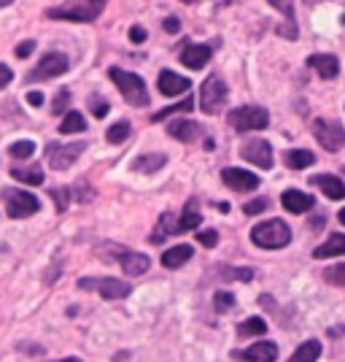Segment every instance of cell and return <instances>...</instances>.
<instances>
[{"mask_svg":"<svg viewBox=\"0 0 345 362\" xmlns=\"http://www.w3.org/2000/svg\"><path fill=\"white\" fill-rule=\"evenodd\" d=\"M310 187H318L329 200H343L345 197V184L337 176L321 173V176H310Z\"/></svg>","mask_w":345,"mask_h":362,"instance_id":"cell-15","label":"cell"},{"mask_svg":"<svg viewBox=\"0 0 345 362\" xmlns=\"http://www.w3.org/2000/svg\"><path fill=\"white\" fill-rule=\"evenodd\" d=\"M103 0H84V3H60V6H49L46 16L52 19H71V22H92L103 14Z\"/></svg>","mask_w":345,"mask_h":362,"instance_id":"cell-2","label":"cell"},{"mask_svg":"<svg viewBox=\"0 0 345 362\" xmlns=\"http://www.w3.org/2000/svg\"><path fill=\"white\" fill-rule=\"evenodd\" d=\"M165 154H159V151H157V154H143V157H138L135 163H133V168H135L138 173H157V170H159V168L165 165Z\"/></svg>","mask_w":345,"mask_h":362,"instance_id":"cell-25","label":"cell"},{"mask_svg":"<svg viewBox=\"0 0 345 362\" xmlns=\"http://www.w3.org/2000/svg\"><path fill=\"white\" fill-rule=\"evenodd\" d=\"M108 111H111V106L105 103L103 98H92V114H95V117H100V119H103Z\"/></svg>","mask_w":345,"mask_h":362,"instance_id":"cell-39","label":"cell"},{"mask_svg":"<svg viewBox=\"0 0 345 362\" xmlns=\"http://www.w3.org/2000/svg\"><path fill=\"white\" fill-rule=\"evenodd\" d=\"M192 108H195V100L189 98V100H183V103H173V106H167V108H162V111H157L151 119L162 122L165 117H170V114H178V111H192Z\"/></svg>","mask_w":345,"mask_h":362,"instance_id":"cell-32","label":"cell"},{"mask_svg":"<svg viewBox=\"0 0 345 362\" xmlns=\"http://www.w3.org/2000/svg\"><path fill=\"white\" fill-rule=\"evenodd\" d=\"M213 305H216V311H229V308L235 305V298H232L229 292H216V298H213Z\"/></svg>","mask_w":345,"mask_h":362,"instance_id":"cell-36","label":"cell"},{"mask_svg":"<svg viewBox=\"0 0 345 362\" xmlns=\"http://www.w3.org/2000/svg\"><path fill=\"white\" fill-rule=\"evenodd\" d=\"M167 133L173 138H178V141H183V144H189V141H195L197 136H200V124L192 119H173L170 124H167Z\"/></svg>","mask_w":345,"mask_h":362,"instance_id":"cell-20","label":"cell"},{"mask_svg":"<svg viewBox=\"0 0 345 362\" xmlns=\"http://www.w3.org/2000/svg\"><path fill=\"white\" fill-rule=\"evenodd\" d=\"M278 33L286 35V38H291V41L297 38V28H294V22H289V25H284V28H278Z\"/></svg>","mask_w":345,"mask_h":362,"instance_id":"cell-44","label":"cell"},{"mask_svg":"<svg viewBox=\"0 0 345 362\" xmlns=\"http://www.w3.org/2000/svg\"><path fill=\"white\" fill-rule=\"evenodd\" d=\"M119 262H121V271L127 273V276H140V273H146L151 268L149 257L140 255V252H119Z\"/></svg>","mask_w":345,"mask_h":362,"instance_id":"cell-17","label":"cell"},{"mask_svg":"<svg viewBox=\"0 0 345 362\" xmlns=\"http://www.w3.org/2000/svg\"><path fill=\"white\" fill-rule=\"evenodd\" d=\"M3 200H6V214L11 219H28L41 209L38 197L30 195V192H22V189H6Z\"/></svg>","mask_w":345,"mask_h":362,"instance_id":"cell-5","label":"cell"},{"mask_svg":"<svg viewBox=\"0 0 345 362\" xmlns=\"http://www.w3.org/2000/svg\"><path fill=\"white\" fill-rule=\"evenodd\" d=\"M210 54H213V49H210V46L189 44L183 52H181V62H183L189 71H200V68H205V65H208Z\"/></svg>","mask_w":345,"mask_h":362,"instance_id":"cell-14","label":"cell"},{"mask_svg":"<svg viewBox=\"0 0 345 362\" xmlns=\"http://www.w3.org/2000/svg\"><path fill=\"white\" fill-rule=\"evenodd\" d=\"M324 279H327L329 284H334V287H345V262L327 268V271H324Z\"/></svg>","mask_w":345,"mask_h":362,"instance_id":"cell-34","label":"cell"},{"mask_svg":"<svg viewBox=\"0 0 345 362\" xmlns=\"http://www.w3.org/2000/svg\"><path fill=\"white\" fill-rule=\"evenodd\" d=\"M337 219H340V225H345V209L340 214H337Z\"/></svg>","mask_w":345,"mask_h":362,"instance_id":"cell-47","label":"cell"},{"mask_svg":"<svg viewBox=\"0 0 345 362\" xmlns=\"http://www.w3.org/2000/svg\"><path fill=\"white\" fill-rule=\"evenodd\" d=\"M197 241L210 249V246L219 243V233H216V230H202V233H197Z\"/></svg>","mask_w":345,"mask_h":362,"instance_id":"cell-38","label":"cell"},{"mask_svg":"<svg viewBox=\"0 0 345 362\" xmlns=\"http://www.w3.org/2000/svg\"><path fill=\"white\" fill-rule=\"evenodd\" d=\"M3 6H8V0H0V8H3Z\"/></svg>","mask_w":345,"mask_h":362,"instance_id":"cell-48","label":"cell"},{"mask_svg":"<svg viewBox=\"0 0 345 362\" xmlns=\"http://www.w3.org/2000/svg\"><path fill=\"white\" fill-rule=\"evenodd\" d=\"M165 30L167 33H178L181 30V22L176 19V16H170V19H165Z\"/></svg>","mask_w":345,"mask_h":362,"instance_id":"cell-45","label":"cell"},{"mask_svg":"<svg viewBox=\"0 0 345 362\" xmlns=\"http://www.w3.org/2000/svg\"><path fill=\"white\" fill-rule=\"evenodd\" d=\"M321 357V341H305L291 357L289 362H315Z\"/></svg>","mask_w":345,"mask_h":362,"instance_id":"cell-26","label":"cell"},{"mask_svg":"<svg viewBox=\"0 0 345 362\" xmlns=\"http://www.w3.org/2000/svg\"><path fill=\"white\" fill-rule=\"evenodd\" d=\"M11 176L22 184H30V187H41L44 184V170L41 168H11Z\"/></svg>","mask_w":345,"mask_h":362,"instance_id":"cell-27","label":"cell"},{"mask_svg":"<svg viewBox=\"0 0 345 362\" xmlns=\"http://www.w3.org/2000/svg\"><path fill=\"white\" fill-rule=\"evenodd\" d=\"M267 206H270V200H267V197H256V200H251V203H246V206H243V211L248 214V216H256V214L267 211Z\"/></svg>","mask_w":345,"mask_h":362,"instance_id":"cell-35","label":"cell"},{"mask_svg":"<svg viewBox=\"0 0 345 362\" xmlns=\"http://www.w3.org/2000/svg\"><path fill=\"white\" fill-rule=\"evenodd\" d=\"M235 357L246 362H275L278 360V346L272 341H256L254 346H248L246 351H235Z\"/></svg>","mask_w":345,"mask_h":362,"instance_id":"cell-13","label":"cell"},{"mask_svg":"<svg viewBox=\"0 0 345 362\" xmlns=\"http://www.w3.org/2000/svg\"><path fill=\"white\" fill-rule=\"evenodd\" d=\"M308 65H310L321 78H334V76L340 74V62H337L334 54H310V57H308Z\"/></svg>","mask_w":345,"mask_h":362,"instance_id":"cell-19","label":"cell"},{"mask_svg":"<svg viewBox=\"0 0 345 362\" xmlns=\"http://www.w3.org/2000/svg\"><path fill=\"white\" fill-rule=\"evenodd\" d=\"M334 255H345V233H334L321 246L313 249L315 259H327V257H334Z\"/></svg>","mask_w":345,"mask_h":362,"instance_id":"cell-22","label":"cell"},{"mask_svg":"<svg viewBox=\"0 0 345 362\" xmlns=\"http://www.w3.org/2000/svg\"><path fill=\"white\" fill-rule=\"evenodd\" d=\"M49 192H52L54 203H57V211H65V209H68V203H71V192H68V189H62V187L49 189Z\"/></svg>","mask_w":345,"mask_h":362,"instance_id":"cell-37","label":"cell"},{"mask_svg":"<svg viewBox=\"0 0 345 362\" xmlns=\"http://www.w3.org/2000/svg\"><path fill=\"white\" fill-rule=\"evenodd\" d=\"M222 181H224L229 189H238V192H248L259 187V176L251 170H243V168H224L222 170Z\"/></svg>","mask_w":345,"mask_h":362,"instance_id":"cell-11","label":"cell"},{"mask_svg":"<svg viewBox=\"0 0 345 362\" xmlns=\"http://www.w3.org/2000/svg\"><path fill=\"white\" fill-rule=\"evenodd\" d=\"M28 103H30V106H41V103H44V95H41V92H28Z\"/></svg>","mask_w":345,"mask_h":362,"instance_id":"cell-46","label":"cell"},{"mask_svg":"<svg viewBox=\"0 0 345 362\" xmlns=\"http://www.w3.org/2000/svg\"><path fill=\"white\" fill-rule=\"evenodd\" d=\"M78 289H95V292L103 295L105 300H119V298H127L133 287L121 279H81Z\"/></svg>","mask_w":345,"mask_h":362,"instance_id":"cell-8","label":"cell"},{"mask_svg":"<svg viewBox=\"0 0 345 362\" xmlns=\"http://www.w3.org/2000/svg\"><path fill=\"white\" fill-rule=\"evenodd\" d=\"M241 154L243 160H248L256 168H272V146L267 141H248Z\"/></svg>","mask_w":345,"mask_h":362,"instance_id":"cell-12","label":"cell"},{"mask_svg":"<svg viewBox=\"0 0 345 362\" xmlns=\"http://www.w3.org/2000/svg\"><path fill=\"white\" fill-rule=\"evenodd\" d=\"M251 241L259 249H284L291 241V230L284 219H267L251 230Z\"/></svg>","mask_w":345,"mask_h":362,"instance_id":"cell-1","label":"cell"},{"mask_svg":"<svg viewBox=\"0 0 345 362\" xmlns=\"http://www.w3.org/2000/svg\"><path fill=\"white\" fill-rule=\"evenodd\" d=\"M189 87H192V81H189L186 76H178V74H173V71H162V74H159V92L167 95V98L181 95V92H189Z\"/></svg>","mask_w":345,"mask_h":362,"instance_id":"cell-16","label":"cell"},{"mask_svg":"<svg viewBox=\"0 0 345 362\" xmlns=\"http://www.w3.org/2000/svg\"><path fill=\"white\" fill-rule=\"evenodd\" d=\"M265 332H267V322L259 317L246 319L241 327H238V335H241V338H246V335H265Z\"/></svg>","mask_w":345,"mask_h":362,"instance_id":"cell-30","label":"cell"},{"mask_svg":"<svg viewBox=\"0 0 345 362\" xmlns=\"http://www.w3.org/2000/svg\"><path fill=\"white\" fill-rule=\"evenodd\" d=\"M200 222H202V216L197 214L195 203H189V206H186V211H183V216L178 219V233H189V230H197V227H200Z\"/></svg>","mask_w":345,"mask_h":362,"instance_id":"cell-29","label":"cell"},{"mask_svg":"<svg viewBox=\"0 0 345 362\" xmlns=\"http://www.w3.org/2000/svg\"><path fill=\"white\" fill-rule=\"evenodd\" d=\"M224 103H226V84L222 81V76H208L202 81V90H200V108L205 114H216Z\"/></svg>","mask_w":345,"mask_h":362,"instance_id":"cell-7","label":"cell"},{"mask_svg":"<svg viewBox=\"0 0 345 362\" xmlns=\"http://www.w3.org/2000/svg\"><path fill=\"white\" fill-rule=\"evenodd\" d=\"M62 362H78V360H73V357H71V360H62Z\"/></svg>","mask_w":345,"mask_h":362,"instance_id":"cell-49","label":"cell"},{"mask_svg":"<svg viewBox=\"0 0 345 362\" xmlns=\"http://www.w3.org/2000/svg\"><path fill=\"white\" fill-rule=\"evenodd\" d=\"M286 165L291 168V170H302V168H310L315 163V154L308 149H289L284 154Z\"/></svg>","mask_w":345,"mask_h":362,"instance_id":"cell-24","label":"cell"},{"mask_svg":"<svg viewBox=\"0 0 345 362\" xmlns=\"http://www.w3.org/2000/svg\"><path fill=\"white\" fill-rule=\"evenodd\" d=\"M130 130H133V127H130V122H116V124H111V127H108V144H121V141H124V138H130Z\"/></svg>","mask_w":345,"mask_h":362,"instance_id":"cell-31","label":"cell"},{"mask_svg":"<svg viewBox=\"0 0 345 362\" xmlns=\"http://www.w3.org/2000/svg\"><path fill=\"white\" fill-rule=\"evenodd\" d=\"M68 100H71V92L62 90L60 95H57V100H54V106H52V111H54V114H62V108L68 106Z\"/></svg>","mask_w":345,"mask_h":362,"instance_id":"cell-40","label":"cell"},{"mask_svg":"<svg viewBox=\"0 0 345 362\" xmlns=\"http://www.w3.org/2000/svg\"><path fill=\"white\" fill-rule=\"evenodd\" d=\"M108 76L114 78V84L119 87V92L124 95L127 103L133 106H146L149 103V90H146V81L138 74H130V71H121V68H111Z\"/></svg>","mask_w":345,"mask_h":362,"instance_id":"cell-3","label":"cell"},{"mask_svg":"<svg viewBox=\"0 0 345 362\" xmlns=\"http://www.w3.org/2000/svg\"><path fill=\"white\" fill-rule=\"evenodd\" d=\"M281 203H284L286 211H291V214H305L315 206L313 197L300 192V189H286L284 195H281Z\"/></svg>","mask_w":345,"mask_h":362,"instance_id":"cell-18","label":"cell"},{"mask_svg":"<svg viewBox=\"0 0 345 362\" xmlns=\"http://www.w3.org/2000/svg\"><path fill=\"white\" fill-rule=\"evenodd\" d=\"M226 122L238 133H251V130H265L270 124V114L262 106H241L235 111H229Z\"/></svg>","mask_w":345,"mask_h":362,"instance_id":"cell-4","label":"cell"},{"mask_svg":"<svg viewBox=\"0 0 345 362\" xmlns=\"http://www.w3.org/2000/svg\"><path fill=\"white\" fill-rule=\"evenodd\" d=\"M167 235H178V219L170 211H165L159 216V222H157L154 233H151V243H162Z\"/></svg>","mask_w":345,"mask_h":362,"instance_id":"cell-23","label":"cell"},{"mask_svg":"<svg viewBox=\"0 0 345 362\" xmlns=\"http://www.w3.org/2000/svg\"><path fill=\"white\" fill-rule=\"evenodd\" d=\"M310 130H313L315 141L327 151H340L345 146V130H343V124H337V122L313 119Z\"/></svg>","mask_w":345,"mask_h":362,"instance_id":"cell-6","label":"cell"},{"mask_svg":"<svg viewBox=\"0 0 345 362\" xmlns=\"http://www.w3.org/2000/svg\"><path fill=\"white\" fill-rule=\"evenodd\" d=\"M32 49H35V44H32V41H25V44H19V46H16V57H30Z\"/></svg>","mask_w":345,"mask_h":362,"instance_id":"cell-43","label":"cell"},{"mask_svg":"<svg viewBox=\"0 0 345 362\" xmlns=\"http://www.w3.org/2000/svg\"><path fill=\"white\" fill-rule=\"evenodd\" d=\"M87 130V119L78 114V111H71V114H65V119L60 124V133H84Z\"/></svg>","mask_w":345,"mask_h":362,"instance_id":"cell-28","label":"cell"},{"mask_svg":"<svg viewBox=\"0 0 345 362\" xmlns=\"http://www.w3.org/2000/svg\"><path fill=\"white\" fill-rule=\"evenodd\" d=\"M68 68H71V62H68V57H65V54H60V52L46 54L44 60L38 62V68L30 74V81H41V78H57V76H62Z\"/></svg>","mask_w":345,"mask_h":362,"instance_id":"cell-10","label":"cell"},{"mask_svg":"<svg viewBox=\"0 0 345 362\" xmlns=\"http://www.w3.org/2000/svg\"><path fill=\"white\" fill-rule=\"evenodd\" d=\"M8 151H11V157H14V160H28V157L35 154V144H32V141H16Z\"/></svg>","mask_w":345,"mask_h":362,"instance_id":"cell-33","label":"cell"},{"mask_svg":"<svg viewBox=\"0 0 345 362\" xmlns=\"http://www.w3.org/2000/svg\"><path fill=\"white\" fill-rule=\"evenodd\" d=\"M87 144H81V141H75V144H68V146H60V144H49V163L52 168H71L81 157V151H84Z\"/></svg>","mask_w":345,"mask_h":362,"instance_id":"cell-9","label":"cell"},{"mask_svg":"<svg viewBox=\"0 0 345 362\" xmlns=\"http://www.w3.org/2000/svg\"><path fill=\"white\" fill-rule=\"evenodd\" d=\"M192 255H195V249L186 246V243H181V246H173V249H167L165 255H162V265L170 268V271H176L181 265H186L192 259Z\"/></svg>","mask_w":345,"mask_h":362,"instance_id":"cell-21","label":"cell"},{"mask_svg":"<svg viewBox=\"0 0 345 362\" xmlns=\"http://www.w3.org/2000/svg\"><path fill=\"white\" fill-rule=\"evenodd\" d=\"M14 78V74H11V68L8 65H0V90L3 87H8V81Z\"/></svg>","mask_w":345,"mask_h":362,"instance_id":"cell-42","label":"cell"},{"mask_svg":"<svg viewBox=\"0 0 345 362\" xmlns=\"http://www.w3.org/2000/svg\"><path fill=\"white\" fill-rule=\"evenodd\" d=\"M130 41H133V44H143V41H146V30H143V28H130Z\"/></svg>","mask_w":345,"mask_h":362,"instance_id":"cell-41","label":"cell"}]
</instances>
